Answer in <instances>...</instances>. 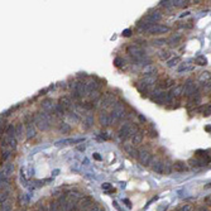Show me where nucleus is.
<instances>
[{"label":"nucleus","instance_id":"nucleus-1","mask_svg":"<svg viewBox=\"0 0 211 211\" xmlns=\"http://www.w3.org/2000/svg\"><path fill=\"white\" fill-rule=\"evenodd\" d=\"M34 123L37 124L38 129L48 130L51 126V116L47 113H37L34 116Z\"/></svg>","mask_w":211,"mask_h":211},{"label":"nucleus","instance_id":"nucleus-2","mask_svg":"<svg viewBox=\"0 0 211 211\" xmlns=\"http://www.w3.org/2000/svg\"><path fill=\"white\" fill-rule=\"evenodd\" d=\"M125 110H124V105L122 102H116L114 105V108L110 113V118H111V123H116L119 122L122 118H124Z\"/></svg>","mask_w":211,"mask_h":211},{"label":"nucleus","instance_id":"nucleus-3","mask_svg":"<svg viewBox=\"0 0 211 211\" xmlns=\"http://www.w3.org/2000/svg\"><path fill=\"white\" fill-rule=\"evenodd\" d=\"M171 168H172V164L163 161H155L153 164V171L161 175H168L171 172Z\"/></svg>","mask_w":211,"mask_h":211},{"label":"nucleus","instance_id":"nucleus-4","mask_svg":"<svg viewBox=\"0 0 211 211\" xmlns=\"http://www.w3.org/2000/svg\"><path fill=\"white\" fill-rule=\"evenodd\" d=\"M128 53L137 61H142L144 58V56H146L144 49L142 47H139V46H129L128 47Z\"/></svg>","mask_w":211,"mask_h":211},{"label":"nucleus","instance_id":"nucleus-5","mask_svg":"<svg viewBox=\"0 0 211 211\" xmlns=\"http://www.w3.org/2000/svg\"><path fill=\"white\" fill-rule=\"evenodd\" d=\"M138 161L143 164V166H149L153 161V155L148 152V151H139V157H138Z\"/></svg>","mask_w":211,"mask_h":211},{"label":"nucleus","instance_id":"nucleus-6","mask_svg":"<svg viewBox=\"0 0 211 211\" xmlns=\"http://www.w3.org/2000/svg\"><path fill=\"white\" fill-rule=\"evenodd\" d=\"M166 99H167V92L162 91L161 89H157L153 91L152 95V100L157 104H166Z\"/></svg>","mask_w":211,"mask_h":211},{"label":"nucleus","instance_id":"nucleus-7","mask_svg":"<svg viewBox=\"0 0 211 211\" xmlns=\"http://www.w3.org/2000/svg\"><path fill=\"white\" fill-rule=\"evenodd\" d=\"M196 91H197V87H196L193 80H191V78H190V80H187L186 82H184V85H183V94L186 95L187 97L193 95Z\"/></svg>","mask_w":211,"mask_h":211},{"label":"nucleus","instance_id":"nucleus-8","mask_svg":"<svg viewBox=\"0 0 211 211\" xmlns=\"http://www.w3.org/2000/svg\"><path fill=\"white\" fill-rule=\"evenodd\" d=\"M91 199L90 197H84L77 202V211H90L91 209Z\"/></svg>","mask_w":211,"mask_h":211},{"label":"nucleus","instance_id":"nucleus-9","mask_svg":"<svg viewBox=\"0 0 211 211\" xmlns=\"http://www.w3.org/2000/svg\"><path fill=\"white\" fill-rule=\"evenodd\" d=\"M169 32V28L166 27V25H161V24H154L149 28L148 33L149 34H163V33H167Z\"/></svg>","mask_w":211,"mask_h":211},{"label":"nucleus","instance_id":"nucleus-10","mask_svg":"<svg viewBox=\"0 0 211 211\" xmlns=\"http://www.w3.org/2000/svg\"><path fill=\"white\" fill-rule=\"evenodd\" d=\"M99 124L102 125V126H108L111 124V118H110V114L106 113L105 110H101L100 114H99Z\"/></svg>","mask_w":211,"mask_h":211},{"label":"nucleus","instance_id":"nucleus-11","mask_svg":"<svg viewBox=\"0 0 211 211\" xmlns=\"http://www.w3.org/2000/svg\"><path fill=\"white\" fill-rule=\"evenodd\" d=\"M124 151L129 155L134 157V158H137V159H138V157H139V149H137L134 147V144H125V146H124Z\"/></svg>","mask_w":211,"mask_h":211},{"label":"nucleus","instance_id":"nucleus-12","mask_svg":"<svg viewBox=\"0 0 211 211\" xmlns=\"http://www.w3.org/2000/svg\"><path fill=\"white\" fill-rule=\"evenodd\" d=\"M159 19H161V14L158 11H151V13H148L146 17H144V20H147V22H149L152 24L157 23Z\"/></svg>","mask_w":211,"mask_h":211},{"label":"nucleus","instance_id":"nucleus-13","mask_svg":"<svg viewBox=\"0 0 211 211\" xmlns=\"http://www.w3.org/2000/svg\"><path fill=\"white\" fill-rule=\"evenodd\" d=\"M200 99H201L200 92H199V90H197L193 95L187 97V105H188V106H195V105H197L200 102Z\"/></svg>","mask_w":211,"mask_h":211},{"label":"nucleus","instance_id":"nucleus-14","mask_svg":"<svg viewBox=\"0 0 211 211\" xmlns=\"http://www.w3.org/2000/svg\"><path fill=\"white\" fill-rule=\"evenodd\" d=\"M58 104H61L66 110H70V109L72 108V101H71V99H70L68 96H62V97L60 99Z\"/></svg>","mask_w":211,"mask_h":211},{"label":"nucleus","instance_id":"nucleus-15","mask_svg":"<svg viewBox=\"0 0 211 211\" xmlns=\"http://www.w3.org/2000/svg\"><path fill=\"white\" fill-rule=\"evenodd\" d=\"M114 101H115L114 94H111V92H108V94H105V96L102 99V105H104V106H109V105L114 104Z\"/></svg>","mask_w":211,"mask_h":211},{"label":"nucleus","instance_id":"nucleus-16","mask_svg":"<svg viewBox=\"0 0 211 211\" xmlns=\"http://www.w3.org/2000/svg\"><path fill=\"white\" fill-rule=\"evenodd\" d=\"M41 106H42L44 110H47V111L53 110V109H55L53 100H51V99H46V100H43V101L41 102Z\"/></svg>","mask_w":211,"mask_h":211},{"label":"nucleus","instance_id":"nucleus-17","mask_svg":"<svg viewBox=\"0 0 211 211\" xmlns=\"http://www.w3.org/2000/svg\"><path fill=\"white\" fill-rule=\"evenodd\" d=\"M25 134H27L28 139H32L35 137V128L33 126V124H27L25 125Z\"/></svg>","mask_w":211,"mask_h":211},{"label":"nucleus","instance_id":"nucleus-18","mask_svg":"<svg viewBox=\"0 0 211 211\" xmlns=\"http://www.w3.org/2000/svg\"><path fill=\"white\" fill-rule=\"evenodd\" d=\"M143 142V133L140 130H138L137 133H134V135L131 137V143L133 144H140Z\"/></svg>","mask_w":211,"mask_h":211},{"label":"nucleus","instance_id":"nucleus-19","mask_svg":"<svg viewBox=\"0 0 211 211\" xmlns=\"http://www.w3.org/2000/svg\"><path fill=\"white\" fill-rule=\"evenodd\" d=\"M94 124V116L92 115H86L85 116V119H84V126H85V129H89V128H91V125Z\"/></svg>","mask_w":211,"mask_h":211},{"label":"nucleus","instance_id":"nucleus-20","mask_svg":"<svg viewBox=\"0 0 211 211\" xmlns=\"http://www.w3.org/2000/svg\"><path fill=\"white\" fill-rule=\"evenodd\" d=\"M173 168L176 171H178V172H184V171H187V167H186V164H184L183 162H176L173 164Z\"/></svg>","mask_w":211,"mask_h":211},{"label":"nucleus","instance_id":"nucleus-21","mask_svg":"<svg viewBox=\"0 0 211 211\" xmlns=\"http://www.w3.org/2000/svg\"><path fill=\"white\" fill-rule=\"evenodd\" d=\"M23 134H24V128H23V124L19 123V124H17V126H15V135H17L18 138H23Z\"/></svg>","mask_w":211,"mask_h":211},{"label":"nucleus","instance_id":"nucleus-22","mask_svg":"<svg viewBox=\"0 0 211 211\" xmlns=\"http://www.w3.org/2000/svg\"><path fill=\"white\" fill-rule=\"evenodd\" d=\"M53 111H55L57 115H63L64 111H66V109L62 106L61 104H55V109H53Z\"/></svg>","mask_w":211,"mask_h":211},{"label":"nucleus","instance_id":"nucleus-23","mask_svg":"<svg viewBox=\"0 0 211 211\" xmlns=\"http://www.w3.org/2000/svg\"><path fill=\"white\" fill-rule=\"evenodd\" d=\"M5 134H6V137L14 138V135H15V126L9 125V126L6 128V130H5Z\"/></svg>","mask_w":211,"mask_h":211},{"label":"nucleus","instance_id":"nucleus-24","mask_svg":"<svg viewBox=\"0 0 211 211\" xmlns=\"http://www.w3.org/2000/svg\"><path fill=\"white\" fill-rule=\"evenodd\" d=\"M60 130L62 131L63 134H64V133H70V131H71V126H70V124H67V123H61V124H60Z\"/></svg>","mask_w":211,"mask_h":211},{"label":"nucleus","instance_id":"nucleus-25","mask_svg":"<svg viewBox=\"0 0 211 211\" xmlns=\"http://www.w3.org/2000/svg\"><path fill=\"white\" fill-rule=\"evenodd\" d=\"M180 41H181V35H172L169 39H168V42H169V44H172V46H177L178 43H180Z\"/></svg>","mask_w":211,"mask_h":211},{"label":"nucleus","instance_id":"nucleus-26","mask_svg":"<svg viewBox=\"0 0 211 211\" xmlns=\"http://www.w3.org/2000/svg\"><path fill=\"white\" fill-rule=\"evenodd\" d=\"M114 63H115V66H116V67L122 68L123 66L125 64V60H124V58H122V57H116V58L114 60Z\"/></svg>","mask_w":211,"mask_h":211},{"label":"nucleus","instance_id":"nucleus-27","mask_svg":"<svg viewBox=\"0 0 211 211\" xmlns=\"http://www.w3.org/2000/svg\"><path fill=\"white\" fill-rule=\"evenodd\" d=\"M195 62L197 63V64H200V66H205V64H207V60H206V57L205 56H199L196 60H195Z\"/></svg>","mask_w":211,"mask_h":211},{"label":"nucleus","instance_id":"nucleus-28","mask_svg":"<svg viewBox=\"0 0 211 211\" xmlns=\"http://www.w3.org/2000/svg\"><path fill=\"white\" fill-rule=\"evenodd\" d=\"M6 139H8V146H10L13 149H15L17 148V139L15 138H10V137H6Z\"/></svg>","mask_w":211,"mask_h":211},{"label":"nucleus","instance_id":"nucleus-29","mask_svg":"<svg viewBox=\"0 0 211 211\" xmlns=\"http://www.w3.org/2000/svg\"><path fill=\"white\" fill-rule=\"evenodd\" d=\"M178 62H180V58H178V57H176V58H173V60L168 61L167 66H168V67H173V66H176V64H177Z\"/></svg>","mask_w":211,"mask_h":211},{"label":"nucleus","instance_id":"nucleus-30","mask_svg":"<svg viewBox=\"0 0 211 211\" xmlns=\"http://www.w3.org/2000/svg\"><path fill=\"white\" fill-rule=\"evenodd\" d=\"M171 55H169V52H167V51H162V52H159V58L161 60H168V57H169Z\"/></svg>","mask_w":211,"mask_h":211},{"label":"nucleus","instance_id":"nucleus-31","mask_svg":"<svg viewBox=\"0 0 211 211\" xmlns=\"http://www.w3.org/2000/svg\"><path fill=\"white\" fill-rule=\"evenodd\" d=\"M13 168H14V167H13V164H6L5 168H4V173H2V175H6L8 176L11 172V171H13Z\"/></svg>","mask_w":211,"mask_h":211},{"label":"nucleus","instance_id":"nucleus-32","mask_svg":"<svg viewBox=\"0 0 211 211\" xmlns=\"http://www.w3.org/2000/svg\"><path fill=\"white\" fill-rule=\"evenodd\" d=\"M205 116H209V115H211V102L207 105V106H205L204 108V113H202Z\"/></svg>","mask_w":211,"mask_h":211},{"label":"nucleus","instance_id":"nucleus-33","mask_svg":"<svg viewBox=\"0 0 211 211\" xmlns=\"http://www.w3.org/2000/svg\"><path fill=\"white\" fill-rule=\"evenodd\" d=\"M9 157H10V152H9V151H4V152L2 153V163L5 162Z\"/></svg>","mask_w":211,"mask_h":211},{"label":"nucleus","instance_id":"nucleus-34","mask_svg":"<svg viewBox=\"0 0 211 211\" xmlns=\"http://www.w3.org/2000/svg\"><path fill=\"white\" fill-rule=\"evenodd\" d=\"M102 190H108V191H110V192H115V190H113V188H111V184H110V183H108V182L102 183Z\"/></svg>","mask_w":211,"mask_h":211},{"label":"nucleus","instance_id":"nucleus-35","mask_svg":"<svg viewBox=\"0 0 211 211\" xmlns=\"http://www.w3.org/2000/svg\"><path fill=\"white\" fill-rule=\"evenodd\" d=\"M8 191H2V197H0V199H2V204L3 202H5V200L8 199Z\"/></svg>","mask_w":211,"mask_h":211},{"label":"nucleus","instance_id":"nucleus-36","mask_svg":"<svg viewBox=\"0 0 211 211\" xmlns=\"http://www.w3.org/2000/svg\"><path fill=\"white\" fill-rule=\"evenodd\" d=\"M71 96H72V99H75V100H80V99L82 97L77 91H72V95H71Z\"/></svg>","mask_w":211,"mask_h":211},{"label":"nucleus","instance_id":"nucleus-37","mask_svg":"<svg viewBox=\"0 0 211 211\" xmlns=\"http://www.w3.org/2000/svg\"><path fill=\"white\" fill-rule=\"evenodd\" d=\"M149 137H151V138H155V137H157V131H155V130H153V128H152V126L149 128Z\"/></svg>","mask_w":211,"mask_h":211},{"label":"nucleus","instance_id":"nucleus-38","mask_svg":"<svg viewBox=\"0 0 211 211\" xmlns=\"http://www.w3.org/2000/svg\"><path fill=\"white\" fill-rule=\"evenodd\" d=\"M9 210H10V205L3 202V204H2V211H9Z\"/></svg>","mask_w":211,"mask_h":211},{"label":"nucleus","instance_id":"nucleus-39","mask_svg":"<svg viewBox=\"0 0 211 211\" xmlns=\"http://www.w3.org/2000/svg\"><path fill=\"white\" fill-rule=\"evenodd\" d=\"M177 211H191V206H190V205H184L183 207L178 209Z\"/></svg>","mask_w":211,"mask_h":211},{"label":"nucleus","instance_id":"nucleus-40","mask_svg":"<svg viewBox=\"0 0 211 211\" xmlns=\"http://www.w3.org/2000/svg\"><path fill=\"white\" fill-rule=\"evenodd\" d=\"M204 78H205V80H209V78H210V73H209V72H202V75H201V80H204Z\"/></svg>","mask_w":211,"mask_h":211},{"label":"nucleus","instance_id":"nucleus-41","mask_svg":"<svg viewBox=\"0 0 211 211\" xmlns=\"http://www.w3.org/2000/svg\"><path fill=\"white\" fill-rule=\"evenodd\" d=\"M130 35H131V31L130 29H125L123 32V37H130Z\"/></svg>","mask_w":211,"mask_h":211},{"label":"nucleus","instance_id":"nucleus-42","mask_svg":"<svg viewBox=\"0 0 211 211\" xmlns=\"http://www.w3.org/2000/svg\"><path fill=\"white\" fill-rule=\"evenodd\" d=\"M161 4L163 5V6H171V5H173V2H161Z\"/></svg>","mask_w":211,"mask_h":211},{"label":"nucleus","instance_id":"nucleus-43","mask_svg":"<svg viewBox=\"0 0 211 211\" xmlns=\"http://www.w3.org/2000/svg\"><path fill=\"white\" fill-rule=\"evenodd\" d=\"M90 211H101V210H100V207L97 205H94V207H91Z\"/></svg>","mask_w":211,"mask_h":211},{"label":"nucleus","instance_id":"nucleus-44","mask_svg":"<svg viewBox=\"0 0 211 211\" xmlns=\"http://www.w3.org/2000/svg\"><path fill=\"white\" fill-rule=\"evenodd\" d=\"M94 158H95L96 161H101V155L99 153H94Z\"/></svg>","mask_w":211,"mask_h":211},{"label":"nucleus","instance_id":"nucleus-45","mask_svg":"<svg viewBox=\"0 0 211 211\" xmlns=\"http://www.w3.org/2000/svg\"><path fill=\"white\" fill-rule=\"evenodd\" d=\"M154 43H157V44H163V43H166V39H158V41H155Z\"/></svg>","mask_w":211,"mask_h":211},{"label":"nucleus","instance_id":"nucleus-46","mask_svg":"<svg viewBox=\"0 0 211 211\" xmlns=\"http://www.w3.org/2000/svg\"><path fill=\"white\" fill-rule=\"evenodd\" d=\"M102 139H109V137L106 135V133H101V135H100Z\"/></svg>","mask_w":211,"mask_h":211},{"label":"nucleus","instance_id":"nucleus-47","mask_svg":"<svg viewBox=\"0 0 211 211\" xmlns=\"http://www.w3.org/2000/svg\"><path fill=\"white\" fill-rule=\"evenodd\" d=\"M124 202L126 204V206H128V207H131V202H130L129 200H126V199H125V200H124Z\"/></svg>","mask_w":211,"mask_h":211},{"label":"nucleus","instance_id":"nucleus-48","mask_svg":"<svg viewBox=\"0 0 211 211\" xmlns=\"http://www.w3.org/2000/svg\"><path fill=\"white\" fill-rule=\"evenodd\" d=\"M139 120L140 122H146V118H144L143 115H139Z\"/></svg>","mask_w":211,"mask_h":211},{"label":"nucleus","instance_id":"nucleus-49","mask_svg":"<svg viewBox=\"0 0 211 211\" xmlns=\"http://www.w3.org/2000/svg\"><path fill=\"white\" fill-rule=\"evenodd\" d=\"M205 130H206V131H211V126H206Z\"/></svg>","mask_w":211,"mask_h":211},{"label":"nucleus","instance_id":"nucleus-50","mask_svg":"<svg viewBox=\"0 0 211 211\" xmlns=\"http://www.w3.org/2000/svg\"><path fill=\"white\" fill-rule=\"evenodd\" d=\"M197 211H207V210H205V209H200V210H197Z\"/></svg>","mask_w":211,"mask_h":211},{"label":"nucleus","instance_id":"nucleus-51","mask_svg":"<svg viewBox=\"0 0 211 211\" xmlns=\"http://www.w3.org/2000/svg\"><path fill=\"white\" fill-rule=\"evenodd\" d=\"M210 87H211V84H210Z\"/></svg>","mask_w":211,"mask_h":211}]
</instances>
